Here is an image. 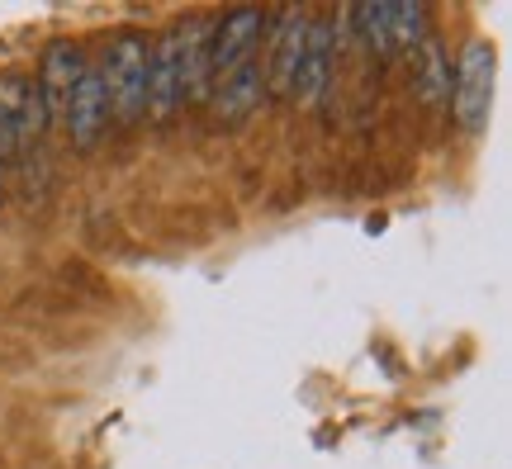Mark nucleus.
Masks as SVG:
<instances>
[{
	"instance_id": "obj_1",
	"label": "nucleus",
	"mask_w": 512,
	"mask_h": 469,
	"mask_svg": "<svg viewBox=\"0 0 512 469\" xmlns=\"http://www.w3.org/2000/svg\"><path fill=\"white\" fill-rule=\"evenodd\" d=\"M147 48L143 34H119L105 48V62H100V81H105V100H110V114L119 124H143L147 114Z\"/></svg>"
},
{
	"instance_id": "obj_8",
	"label": "nucleus",
	"mask_w": 512,
	"mask_h": 469,
	"mask_svg": "<svg viewBox=\"0 0 512 469\" xmlns=\"http://www.w3.org/2000/svg\"><path fill=\"white\" fill-rule=\"evenodd\" d=\"M209 19H185L176 24V67H181V105L209 100Z\"/></svg>"
},
{
	"instance_id": "obj_9",
	"label": "nucleus",
	"mask_w": 512,
	"mask_h": 469,
	"mask_svg": "<svg viewBox=\"0 0 512 469\" xmlns=\"http://www.w3.org/2000/svg\"><path fill=\"white\" fill-rule=\"evenodd\" d=\"M181 109V67H176V29L157 38V48L147 57V119L171 124Z\"/></svg>"
},
{
	"instance_id": "obj_12",
	"label": "nucleus",
	"mask_w": 512,
	"mask_h": 469,
	"mask_svg": "<svg viewBox=\"0 0 512 469\" xmlns=\"http://www.w3.org/2000/svg\"><path fill=\"white\" fill-rule=\"evenodd\" d=\"M427 34H432L427 5H418V0H389V53H418Z\"/></svg>"
},
{
	"instance_id": "obj_2",
	"label": "nucleus",
	"mask_w": 512,
	"mask_h": 469,
	"mask_svg": "<svg viewBox=\"0 0 512 469\" xmlns=\"http://www.w3.org/2000/svg\"><path fill=\"white\" fill-rule=\"evenodd\" d=\"M494 43L489 38H470L465 53H460V67L451 76V109H456V124L465 133H479L489 124V109H494Z\"/></svg>"
},
{
	"instance_id": "obj_4",
	"label": "nucleus",
	"mask_w": 512,
	"mask_h": 469,
	"mask_svg": "<svg viewBox=\"0 0 512 469\" xmlns=\"http://www.w3.org/2000/svg\"><path fill=\"white\" fill-rule=\"evenodd\" d=\"M332 43H337V24L332 15H313L309 34H304V57H299V76H294V100L313 105L332 91Z\"/></svg>"
},
{
	"instance_id": "obj_11",
	"label": "nucleus",
	"mask_w": 512,
	"mask_h": 469,
	"mask_svg": "<svg viewBox=\"0 0 512 469\" xmlns=\"http://www.w3.org/2000/svg\"><path fill=\"white\" fill-rule=\"evenodd\" d=\"M418 72H413V91H418V100L432 114H441V109L451 105V57H446V48H441L437 34L422 38L418 53Z\"/></svg>"
},
{
	"instance_id": "obj_13",
	"label": "nucleus",
	"mask_w": 512,
	"mask_h": 469,
	"mask_svg": "<svg viewBox=\"0 0 512 469\" xmlns=\"http://www.w3.org/2000/svg\"><path fill=\"white\" fill-rule=\"evenodd\" d=\"M24 86L29 76H0V166L5 162H19V143H15V119H19V105H24Z\"/></svg>"
},
{
	"instance_id": "obj_14",
	"label": "nucleus",
	"mask_w": 512,
	"mask_h": 469,
	"mask_svg": "<svg viewBox=\"0 0 512 469\" xmlns=\"http://www.w3.org/2000/svg\"><path fill=\"white\" fill-rule=\"evenodd\" d=\"M351 24H356V34H361L366 48L389 57V0H366V5H356Z\"/></svg>"
},
{
	"instance_id": "obj_10",
	"label": "nucleus",
	"mask_w": 512,
	"mask_h": 469,
	"mask_svg": "<svg viewBox=\"0 0 512 469\" xmlns=\"http://www.w3.org/2000/svg\"><path fill=\"white\" fill-rule=\"evenodd\" d=\"M209 100H214L219 124H247V119L256 114V105L266 100V72H261V62L247 57L242 67H233V72L209 91Z\"/></svg>"
},
{
	"instance_id": "obj_3",
	"label": "nucleus",
	"mask_w": 512,
	"mask_h": 469,
	"mask_svg": "<svg viewBox=\"0 0 512 469\" xmlns=\"http://www.w3.org/2000/svg\"><path fill=\"white\" fill-rule=\"evenodd\" d=\"M261 38H266V10H256V5H238V10H228V15L214 24V34H209V91H214L233 67H242L247 57H256V43H261Z\"/></svg>"
},
{
	"instance_id": "obj_5",
	"label": "nucleus",
	"mask_w": 512,
	"mask_h": 469,
	"mask_svg": "<svg viewBox=\"0 0 512 469\" xmlns=\"http://www.w3.org/2000/svg\"><path fill=\"white\" fill-rule=\"evenodd\" d=\"M110 124V100H105V81H100V67L86 62L81 76H76V91H72V105H67V119L62 128L72 133V143L81 152H91L100 143V133Z\"/></svg>"
},
{
	"instance_id": "obj_6",
	"label": "nucleus",
	"mask_w": 512,
	"mask_h": 469,
	"mask_svg": "<svg viewBox=\"0 0 512 469\" xmlns=\"http://www.w3.org/2000/svg\"><path fill=\"white\" fill-rule=\"evenodd\" d=\"M304 34H309V15L304 10H285L280 24H275L271 34V57H266V95L275 100H290L294 91V76H299V57H304Z\"/></svg>"
},
{
	"instance_id": "obj_15",
	"label": "nucleus",
	"mask_w": 512,
	"mask_h": 469,
	"mask_svg": "<svg viewBox=\"0 0 512 469\" xmlns=\"http://www.w3.org/2000/svg\"><path fill=\"white\" fill-rule=\"evenodd\" d=\"M0 204H5V176H0Z\"/></svg>"
},
{
	"instance_id": "obj_7",
	"label": "nucleus",
	"mask_w": 512,
	"mask_h": 469,
	"mask_svg": "<svg viewBox=\"0 0 512 469\" xmlns=\"http://www.w3.org/2000/svg\"><path fill=\"white\" fill-rule=\"evenodd\" d=\"M81 67H86V57H81V48H76V43H67V38L48 43V53H43V67H38L34 86H38V95H43V105H48V119H53V124H62V119H67V105H72V91H76V76H81Z\"/></svg>"
}]
</instances>
